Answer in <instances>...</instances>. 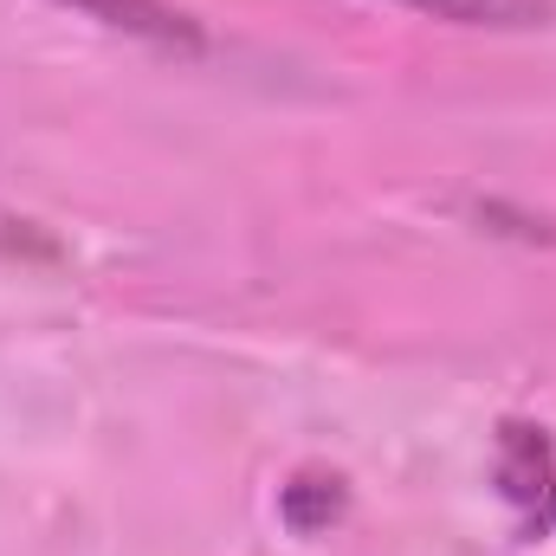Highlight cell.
Listing matches in <instances>:
<instances>
[{"mask_svg":"<svg viewBox=\"0 0 556 556\" xmlns=\"http://www.w3.org/2000/svg\"><path fill=\"white\" fill-rule=\"evenodd\" d=\"M65 7H78V13H91V20H104V26H124V33H142V39H162V46H194V26L175 13V7H162V0H65Z\"/></svg>","mask_w":556,"mask_h":556,"instance_id":"6da1fadb","label":"cell"},{"mask_svg":"<svg viewBox=\"0 0 556 556\" xmlns=\"http://www.w3.org/2000/svg\"><path fill=\"white\" fill-rule=\"evenodd\" d=\"M395 7H415L433 20H453V26H531V20H544V0H395Z\"/></svg>","mask_w":556,"mask_h":556,"instance_id":"7a4b0ae2","label":"cell"}]
</instances>
